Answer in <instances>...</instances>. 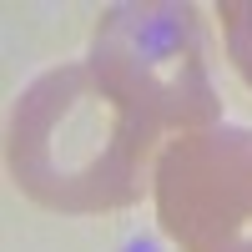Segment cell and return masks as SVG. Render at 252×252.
<instances>
[{
	"label": "cell",
	"mask_w": 252,
	"mask_h": 252,
	"mask_svg": "<svg viewBox=\"0 0 252 252\" xmlns=\"http://www.w3.org/2000/svg\"><path fill=\"white\" fill-rule=\"evenodd\" d=\"M161 131L91 61L35 76L10 111V177L51 212H116L146 192Z\"/></svg>",
	"instance_id": "1"
},
{
	"label": "cell",
	"mask_w": 252,
	"mask_h": 252,
	"mask_svg": "<svg viewBox=\"0 0 252 252\" xmlns=\"http://www.w3.org/2000/svg\"><path fill=\"white\" fill-rule=\"evenodd\" d=\"M86 61L157 131H207L222 116L207 71V31L192 5L126 0L101 10Z\"/></svg>",
	"instance_id": "2"
},
{
	"label": "cell",
	"mask_w": 252,
	"mask_h": 252,
	"mask_svg": "<svg viewBox=\"0 0 252 252\" xmlns=\"http://www.w3.org/2000/svg\"><path fill=\"white\" fill-rule=\"evenodd\" d=\"M157 217L182 252H252V131L207 126L157 157Z\"/></svg>",
	"instance_id": "3"
},
{
	"label": "cell",
	"mask_w": 252,
	"mask_h": 252,
	"mask_svg": "<svg viewBox=\"0 0 252 252\" xmlns=\"http://www.w3.org/2000/svg\"><path fill=\"white\" fill-rule=\"evenodd\" d=\"M217 15H222L227 56H232L237 76L252 86V0H227V5H217Z\"/></svg>",
	"instance_id": "4"
}]
</instances>
